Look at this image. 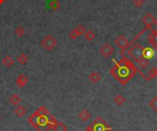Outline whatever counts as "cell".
I'll return each mask as SVG.
<instances>
[{
  "instance_id": "obj_1",
  "label": "cell",
  "mask_w": 157,
  "mask_h": 131,
  "mask_svg": "<svg viewBox=\"0 0 157 131\" xmlns=\"http://www.w3.org/2000/svg\"><path fill=\"white\" fill-rule=\"evenodd\" d=\"M109 72L120 84H126L133 78L138 70L134 63L124 55L119 62H115Z\"/></svg>"
},
{
  "instance_id": "obj_2",
  "label": "cell",
  "mask_w": 157,
  "mask_h": 131,
  "mask_svg": "<svg viewBox=\"0 0 157 131\" xmlns=\"http://www.w3.org/2000/svg\"><path fill=\"white\" fill-rule=\"evenodd\" d=\"M28 122L37 131H49L58 121L45 107H40L28 118Z\"/></svg>"
},
{
  "instance_id": "obj_3",
  "label": "cell",
  "mask_w": 157,
  "mask_h": 131,
  "mask_svg": "<svg viewBox=\"0 0 157 131\" xmlns=\"http://www.w3.org/2000/svg\"><path fill=\"white\" fill-rule=\"evenodd\" d=\"M112 128L101 118L98 117L91 125H89L85 131H111Z\"/></svg>"
},
{
  "instance_id": "obj_4",
  "label": "cell",
  "mask_w": 157,
  "mask_h": 131,
  "mask_svg": "<svg viewBox=\"0 0 157 131\" xmlns=\"http://www.w3.org/2000/svg\"><path fill=\"white\" fill-rule=\"evenodd\" d=\"M144 48L142 46V44L136 42V43L132 44V46L131 48H129L128 54L132 59H133L136 62H138L139 61H141L142 59L144 58Z\"/></svg>"
},
{
  "instance_id": "obj_5",
  "label": "cell",
  "mask_w": 157,
  "mask_h": 131,
  "mask_svg": "<svg viewBox=\"0 0 157 131\" xmlns=\"http://www.w3.org/2000/svg\"><path fill=\"white\" fill-rule=\"evenodd\" d=\"M40 44H41L42 48H43L45 51H51L52 50H53V49L57 46V40H56V39H55L53 36H52V35H47V36H45V37L42 39Z\"/></svg>"
},
{
  "instance_id": "obj_6",
  "label": "cell",
  "mask_w": 157,
  "mask_h": 131,
  "mask_svg": "<svg viewBox=\"0 0 157 131\" xmlns=\"http://www.w3.org/2000/svg\"><path fill=\"white\" fill-rule=\"evenodd\" d=\"M114 51H115L114 48L109 43H104L99 48V53L106 59H109L114 53Z\"/></svg>"
},
{
  "instance_id": "obj_7",
  "label": "cell",
  "mask_w": 157,
  "mask_h": 131,
  "mask_svg": "<svg viewBox=\"0 0 157 131\" xmlns=\"http://www.w3.org/2000/svg\"><path fill=\"white\" fill-rule=\"evenodd\" d=\"M115 44L121 50V53L123 54L124 51L130 46V43H129L128 39H126V37H125L124 35H120V36L117 38V39L115 40Z\"/></svg>"
},
{
  "instance_id": "obj_8",
  "label": "cell",
  "mask_w": 157,
  "mask_h": 131,
  "mask_svg": "<svg viewBox=\"0 0 157 131\" xmlns=\"http://www.w3.org/2000/svg\"><path fill=\"white\" fill-rule=\"evenodd\" d=\"M143 22L144 24L145 25V28L146 29H151L153 28V26L155 25V17H154L153 14L151 13H147L144 18H143Z\"/></svg>"
},
{
  "instance_id": "obj_9",
  "label": "cell",
  "mask_w": 157,
  "mask_h": 131,
  "mask_svg": "<svg viewBox=\"0 0 157 131\" xmlns=\"http://www.w3.org/2000/svg\"><path fill=\"white\" fill-rule=\"evenodd\" d=\"M29 83V78L24 74V73H20L17 79H16V84L18 88H24Z\"/></svg>"
},
{
  "instance_id": "obj_10",
  "label": "cell",
  "mask_w": 157,
  "mask_h": 131,
  "mask_svg": "<svg viewBox=\"0 0 157 131\" xmlns=\"http://www.w3.org/2000/svg\"><path fill=\"white\" fill-rule=\"evenodd\" d=\"M148 42L151 44V46L155 50L157 48V29L151 28V33L148 38Z\"/></svg>"
},
{
  "instance_id": "obj_11",
  "label": "cell",
  "mask_w": 157,
  "mask_h": 131,
  "mask_svg": "<svg viewBox=\"0 0 157 131\" xmlns=\"http://www.w3.org/2000/svg\"><path fill=\"white\" fill-rule=\"evenodd\" d=\"M88 80L92 84H98L101 80V75L98 72H91L90 74L88 75Z\"/></svg>"
},
{
  "instance_id": "obj_12",
  "label": "cell",
  "mask_w": 157,
  "mask_h": 131,
  "mask_svg": "<svg viewBox=\"0 0 157 131\" xmlns=\"http://www.w3.org/2000/svg\"><path fill=\"white\" fill-rule=\"evenodd\" d=\"M14 114L17 118H22L27 114V108L23 106H17V107L14 109Z\"/></svg>"
},
{
  "instance_id": "obj_13",
  "label": "cell",
  "mask_w": 157,
  "mask_h": 131,
  "mask_svg": "<svg viewBox=\"0 0 157 131\" xmlns=\"http://www.w3.org/2000/svg\"><path fill=\"white\" fill-rule=\"evenodd\" d=\"M113 101H114V103H115L117 106L121 107V106H123V105H124V103L126 102V97H125L123 95L118 94V95H116L114 96Z\"/></svg>"
},
{
  "instance_id": "obj_14",
  "label": "cell",
  "mask_w": 157,
  "mask_h": 131,
  "mask_svg": "<svg viewBox=\"0 0 157 131\" xmlns=\"http://www.w3.org/2000/svg\"><path fill=\"white\" fill-rule=\"evenodd\" d=\"M21 101H22V99H21L17 95H16V94L12 95L8 98V102H9L12 106H15V107L19 106L20 103H21Z\"/></svg>"
},
{
  "instance_id": "obj_15",
  "label": "cell",
  "mask_w": 157,
  "mask_h": 131,
  "mask_svg": "<svg viewBox=\"0 0 157 131\" xmlns=\"http://www.w3.org/2000/svg\"><path fill=\"white\" fill-rule=\"evenodd\" d=\"M157 76V67H154L152 68L148 73H147V75H144V78L146 80V81H150L154 78H155Z\"/></svg>"
},
{
  "instance_id": "obj_16",
  "label": "cell",
  "mask_w": 157,
  "mask_h": 131,
  "mask_svg": "<svg viewBox=\"0 0 157 131\" xmlns=\"http://www.w3.org/2000/svg\"><path fill=\"white\" fill-rule=\"evenodd\" d=\"M2 63L6 68H10L14 64V61H13V59H12V57L10 55H6L2 60Z\"/></svg>"
},
{
  "instance_id": "obj_17",
  "label": "cell",
  "mask_w": 157,
  "mask_h": 131,
  "mask_svg": "<svg viewBox=\"0 0 157 131\" xmlns=\"http://www.w3.org/2000/svg\"><path fill=\"white\" fill-rule=\"evenodd\" d=\"M52 131H68V127L63 122H57L52 129Z\"/></svg>"
},
{
  "instance_id": "obj_18",
  "label": "cell",
  "mask_w": 157,
  "mask_h": 131,
  "mask_svg": "<svg viewBox=\"0 0 157 131\" xmlns=\"http://www.w3.org/2000/svg\"><path fill=\"white\" fill-rule=\"evenodd\" d=\"M78 118H79V119H80L82 122H86L88 119H90L91 114H90L87 110H83L81 113H79Z\"/></svg>"
},
{
  "instance_id": "obj_19",
  "label": "cell",
  "mask_w": 157,
  "mask_h": 131,
  "mask_svg": "<svg viewBox=\"0 0 157 131\" xmlns=\"http://www.w3.org/2000/svg\"><path fill=\"white\" fill-rule=\"evenodd\" d=\"M17 62L20 64V65H26L29 62V57L28 55H26L25 53H21L17 57Z\"/></svg>"
},
{
  "instance_id": "obj_20",
  "label": "cell",
  "mask_w": 157,
  "mask_h": 131,
  "mask_svg": "<svg viewBox=\"0 0 157 131\" xmlns=\"http://www.w3.org/2000/svg\"><path fill=\"white\" fill-rule=\"evenodd\" d=\"M154 54H155V52H154L153 49H151V48H149V47L144 48V58H146L147 60L150 61V59H152V58L154 57Z\"/></svg>"
},
{
  "instance_id": "obj_21",
  "label": "cell",
  "mask_w": 157,
  "mask_h": 131,
  "mask_svg": "<svg viewBox=\"0 0 157 131\" xmlns=\"http://www.w3.org/2000/svg\"><path fill=\"white\" fill-rule=\"evenodd\" d=\"M85 35V38H86V40H88V41H92V40H94L95 39V38H96V34H95V32L93 31V30H87V31H86V33L84 34Z\"/></svg>"
},
{
  "instance_id": "obj_22",
  "label": "cell",
  "mask_w": 157,
  "mask_h": 131,
  "mask_svg": "<svg viewBox=\"0 0 157 131\" xmlns=\"http://www.w3.org/2000/svg\"><path fill=\"white\" fill-rule=\"evenodd\" d=\"M14 33H15V35H16V36H17L18 38L23 37V36H24V34H25V28H24V27H22V26H18V27H17V28H15Z\"/></svg>"
},
{
  "instance_id": "obj_23",
  "label": "cell",
  "mask_w": 157,
  "mask_h": 131,
  "mask_svg": "<svg viewBox=\"0 0 157 131\" xmlns=\"http://www.w3.org/2000/svg\"><path fill=\"white\" fill-rule=\"evenodd\" d=\"M137 63L139 64V66H140L143 70H145V69L149 66V64H150V61H149V60H147L146 58H144V59H142L141 61H139Z\"/></svg>"
},
{
  "instance_id": "obj_24",
  "label": "cell",
  "mask_w": 157,
  "mask_h": 131,
  "mask_svg": "<svg viewBox=\"0 0 157 131\" xmlns=\"http://www.w3.org/2000/svg\"><path fill=\"white\" fill-rule=\"evenodd\" d=\"M74 29H75V33L78 35V37H80V36H82V35H84L86 33V28H85V27L83 25H78Z\"/></svg>"
},
{
  "instance_id": "obj_25",
  "label": "cell",
  "mask_w": 157,
  "mask_h": 131,
  "mask_svg": "<svg viewBox=\"0 0 157 131\" xmlns=\"http://www.w3.org/2000/svg\"><path fill=\"white\" fill-rule=\"evenodd\" d=\"M149 106L150 107L155 110V111H157V96H155L149 103Z\"/></svg>"
},
{
  "instance_id": "obj_26",
  "label": "cell",
  "mask_w": 157,
  "mask_h": 131,
  "mask_svg": "<svg viewBox=\"0 0 157 131\" xmlns=\"http://www.w3.org/2000/svg\"><path fill=\"white\" fill-rule=\"evenodd\" d=\"M50 6H51V8L52 9V10H57L59 7H60V3L57 1V0H52V1H51V3H50Z\"/></svg>"
},
{
  "instance_id": "obj_27",
  "label": "cell",
  "mask_w": 157,
  "mask_h": 131,
  "mask_svg": "<svg viewBox=\"0 0 157 131\" xmlns=\"http://www.w3.org/2000/svg\"><path fill=\"white\" fill-rule=\"evenodd\" d=\"M133 4H134V6H136L137 7H141V6H144V0H133Z\"/></svg>"
},
{
  "instance_id": "obj_28",
  "label": "cell",
  "mask_w": 157,
  "mask_h": 131,
  "mask_svg": "<svg viewBox=\"0 0 157 131\" xmlns=\"http://www.w3.org/2000/svg\"><path fill=\"white\" fill-rule=\"evenodd\" d=\"M69 37H70V39H76L78 38V35L75 33V29H73V30H71V31H70V33H69Z\"/></svg>"
},
{
  "instance_id": "obj_29",
  "label": "cell",
  "mask_w": 157,
  "mask_h": 131,
  "mask_svg": "<svg viewBox=\"0 0 157 131\" xmlns=\"http://www.w3.org/2000/svg\"><path fill=\"white\" fill-rule=\"evenodd\" d=\"M5 2V0H0V5H2Z\"/></svg>"
},
{
  "instance_id": "obj_30",
  "label": "cell",
  "mask_w": 157,
  "mask_h": 131,
  "mask_svg": "<svg viewBox=\"0 0 157 131\" xmlns=\"http://www.w3.org/2000/svg\"><path fill=\"white\" fill-rule=\"evenodd\" d=\"M155 27H156V28H157V19H155Z\"/></svg>"
},
{
  "instance_id": "obj_31",
  "label": "cell",
  "mask_w": 157,
  "mask_h": 131,
  "mask_svg": "<svg viewBox=\"0 0 157 131\" xmlns=\"http://www.w3.org/2000/svg\"><path fill=\"white\" fill-rule=\"evenodd\" d=\"M0 122H1V117H0Z\"/></svg>"
}]
</instances>
